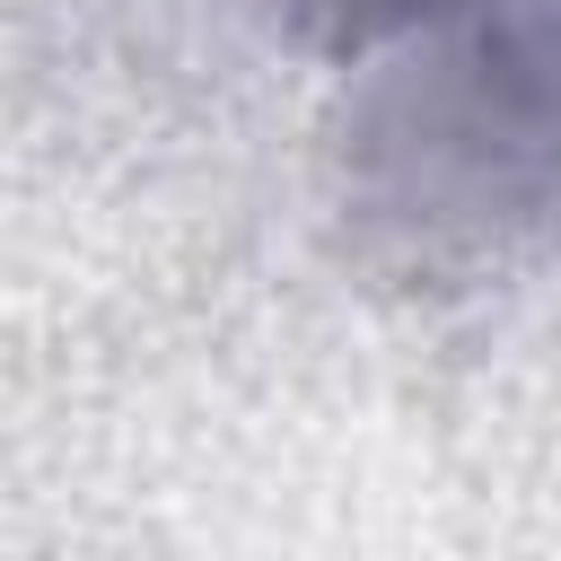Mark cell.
Listing matches in <instances>:
<instances>
[{"instance_id":"cell-1","label":"cell","mask_w":561,"mask_h":561,"mask_svg":"<svg viewBox=\"0 0 561 561\" xmlns=\"http://www.w3.org/2000/svg\"><path fill=\"white\" fill-rule=\"evenodd\" d=\"M351 193L421 254L561 228V0H456L359 61Z\"/></svg>"},{"instance_id":"cell-2","label":"cell","mask_w":561,"mask_h":561,"mask_svg":"<svg viewBox=\"0 0 561 561\" xmlns=\"http://www.w3.org/2000/svg\"><path fill=\"white\" fill-rule=\"evenodd\" d=\"M438 9H456V0H298V18H307L342 61L386 53L394 35H412V26H421V18H438Z\"/></svg>"}]
</instances>
